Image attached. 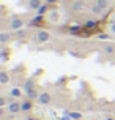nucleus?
I'll list each match as a JSON object with an SVG mask.
<instances>
[{
  "label": "nucleus",
  "instance_id": "17",
  "mask_svg": "<svg viewBox=\"0 0 115 120\" xmlns=\"http://www.w3.org/2000/svg\"><path fill=\"white\" fill-rule=\"evenodd\" d=\"M8 103H10V100H8L5 95L0 96V106H2V108H6V106H8Z\"/></svg>",
  "mask_w": 115,
  "mask_h": 120
},
{
  "label": "nucleus",
  "instance_id": "20",
  "mask_svg": "<svg viewBox=\"0 0 115 120\" xmlns=\"http://www.w3.org/2000/svg\"><path fill=\"white\" fill-rule=\"evenodd\" d=\"M109 32L112 33V35H115V21L110 24V27H109Z\"/></svg>",
  "mask_w": 115,
  "mask_h": 120
},
{
  "label": "nucleus",
  "instance_id": "4",
  "mask_svg": "<svg viewBox=\"0 0 115 120\" xmlns=\"http://www.w3.org/2000/svg\"><path fill=\"white\" fill-rule=\"evenodd\" d=\"M6 111H8L10 115L21 114V101H18V100H11V98H10V103H8V106H6Z\"/></svg>",
  "mask_w": 115,
  "mask_h": 120
},
{
  "label": "nucleus",
  "instance_id": "13",
  "mask_svg": "<svg viewBox=\"0 0 115 120\" xmlns=\"http://www.w3.org/2000/svg\"><path fill=\"white\" fill-rule=\"evenodd\" d=\"M43 22H44V16H35V18L30 21V25L32 27H38V25H43Z\"/></svg>",
  "mask_w": 115,
  "mask_h": 120
},
{
  "label": "nucleus",
  "instance_id": "21",
  "mask_svg": "<svg viewBox=\"0 0 115 120\" xmlns=\"http://www.w3.org/2000/svg\"><path fill=\"white\" fill-rule=\"evenodd\" d=\"M99 38H101V40H107V38H109V35H107V33H101V35H99Z\"/></svg>",
  "mask_w": 115,
  "mask_h": 120
},
{
  "label": "nucleus",
  "instance_id": "2",
  "mask_svg": "<svg viewBox=\"0 0 115 120\" xmlns=\"http://www.w3.org/2000/svg\"><path fill=\"white\" fill-rule=\"evenodd\" d=\"M50 38H52V35L49 33L47 30H36L35 32V35H33V41L36 43V44H44V43H49L50 41Z\"/></svg>",
  "mask_w": 115,
  "mask_h": 120
},
{
  "label": "nucleus",
  "instance_id": "3",
  "mask_svg": "<svg viewBox=\"0 0 115 120\" xmlns=\"http://www.w3.org/2000/svg\"><path fill=\"white\" fill-rule=\"evenodd\" d=\"M24 25H25V21L22 18H19V16H13L11 19H10V30L11 32H18V30L21 29H24Z\"/></svg>",
  "mask_w": 115,
  "mask_h": 120
},
{
  "label": "nucleus",
  "instance_id": "12",
  "mask_svg": "<svg viewBox=\"0 0 115 120\" xmlns=\"http://www.w3.org/2000/svg\"><path fill=\"white\" fill-rule=\"evenodd\" d=\"M10 73L6 71V70H2V71H0V84L2 85H6L8 84V82H10Z\"/></svg>",
  "mask_w": 115,
  "mask_h": 120
},
{
  "label": "nucleus",
  "instance_id": "22",
  "mask_svg": "<svg viewBox=\"0 0 115 120\" xmlns=\"http://www.w3.org/2000/svg\"><path fill=\"white\" fill-rule=\"evenodd\" d=\"M27 120H41V119H35V117H29Z\"/></svg>",
  "mask_w": 115,
  "mask_h": 120
},
{
  "label": "nucleus",
  "instance_id": "19",
  "mask_svg": "<svg viewBox=\"0 0 115 120\" xmlns=\"http://www.w3.org/2000/svg\"><path fill=\"white\" fill-rule=\"evenodd\" d=\"M16 36H18V38H24V36H27V30H24V29L18 30V32H16Z\"/></svg>",
  "mask_w": 115,
  "mask_h": 120
},
{
  "label": "nucleus",
  "instance_id": "15",
  "mask_svg": "<svg viewBox=\"0 0 115 120\" xmlns=\"http://www.w3.org/2000/svg\"><path fill=\"white\" fill-rule=\"evenodd\" d=\"M84 6H85V2H84V0H74V2H73V8L76 10V11L82 10Z\"/></svg>",
  "mask_w": 115,
  "mask_h": 120
},
{
  "label": "nucleus",
  "instance_id": "23",
  "mask_svg": "<svg viewBox=\"0 0 115 120\" xmlns=\"http://www.w3.org/2000/svg\"><path fill=\"white\" fill-rule=\"evenodd\" d=\"M104 120H115V119H112V117H106Z\"/></svg>",
  "mask_w": 115,
  "mask_h": 120
},
{
  "label": "nucleus",
  "instance_id": "6",
  "mask_svg": "<svg viewBox=\"0 0 115 120\" xmlns=\"http://www.w3.org/2000/svg\"><path fill=\"white\" fill-rule=\"evenodd\" d=\"M33 109V100L25 98L24 101H21V114H29Z\"/></svg>",
  "mask_w": 115,
  "mask_h": 120
},
{
  "label": "nucleus",
  "instance_id": "9",
  "mask_svg": "<svg viewBox=\"0 0 115 120\" xmlns=\"http://www.w3.org/2000/svg\"><path fill=\"white\" fill-rule=\"evenodd\" d=\"M41 6H43L41 0H29V2H27V8H29L30 11H38Z\"/></svg>",
  "mask_w": 115,
  "mask_h": 120
},
{
  "label": "nucleus",
  "instance_id": "14",
  "mask_svg": "<svg viewBox=\"0 0 115 120\" xmlns=\"http://www.w3.org/2000/svg\"><path fill=\"white\" fill-rule=\"evenodd\" d=\"M33 89H38L36 84H35V81L33 79H27L24 84V92H29V90H33Z\"/></svg>",
  "mask_w": 115,
  "mask_h": 120
},
{
  "label": "nucleus",
  "instance_id": "16",
  "mask_svg": "<svg viewBox=\"0 0 115 120\" xmlns=\"http://www.w3.org/2000/svg\"><path fill=\"white\" fill-rule=\"evenodd\" d=\"M65 114H68L73 120H80V119H82V114H80V112H74V111H73V112H69V111H66Z\"/></svg>",
  "mask_w": 115,
  "mask_h": 120
},
{
  "label": "nucleus",
  "instance_id": "7",
  "mask_svg": "<svg viewBox=\"0 0 115 120\" xmlns=\"http://www.w3.org/2000/svg\"><path fill=\"white\" fill-rule=\"evenodd\" d=\"M101 51H103L104 55H114L115 54V44L114 43H106V44H103Z\"/></svg>",
  "mask_w": 115,
  "mask_h": 120
},
{
  "label": "nucleus",
  "instance_id": "11",
  "mask_svg": "<svg viewBox=\"0 0 115 120\" xmlns=\"http://www.w3.org/2000/svg\"><path fill=\"white\" fill-rule=\"evenodd\" d=\"M47 21H49V22H52V24H57V22L60 21V13L55 11V10L49 11L47 13Z\"/></svg>",
  "mask_w": 115,
  "mask_h": 120
},
{
  "label": "nucleus",
  "instance_id": "1",
  "mask_svg": "<svg viewBox=\"0 0 115 120\" xmlns=\"http://www.w3.org/2000/svg\"><path fill=\"white\" fill-rule=\"evenodd\" d=\"M109 0H95V3L91 5V13L95 16H101L106 10H109Z\"/></svg>",
  "mask_w": 115,
  "mask_h": 120
},
{
  "label": "nucleus",
  "instance_id": "5",
  "mask_svg": "<svg viewBox=\"0 0 115 120\" xmlns=\"http://www.w3.org/2000/svg\"><path fill=\"white\" fill-rule=\"evenodd\" d=\"M36 101H38V104H41V106H49L50 101H52V96H50L49 92H41Z\"/></svg>",
  "mask_w": 115,
  "mask_h": 120
},
{
  "label": "nucleus",
  "instance_id": "10",
  "mask_svg": "<svg viewBox=\"0 0 115 120\" xmlns=\"http://www.w3.org/2000/svg\"><path fill=\"white\" fill-rule=\"evenodd\" d=\"M8 96H10L11 100H19V98L22 96V90L19 89V87H13V89H10V92H8Z\"/></svg>",
  "mask_w": 115,
  "mask_h": 120
},
{
  "label": "nucleus",
  "instance_id": "8",
  "mask_svg": "<svg viewBox=\"0 0 115 120\" xmlns=\"http://www.w3.org/2000/svg\"><path fill=\"white\" fill-rule=\"evenodd\" d=\"M11 40H13L11 32H2V33H0V44H2V46H6Z\"/></svg>",
  "mask_w": 115,
  "mask_h": 120
},
{
  "label": "nucleus",
  "instance_id": "18",
  "mask_svg": "<svg viewBox=\"0 0 115 120\" xmlns=\"http://www.w3.org/2000/svg\"><path fill=\"white\" fill-rule=\"evenodd\" d=\"M46 13H49V6H47V5H43L41 8L38 10V14H40V16H44Z\"/></svg>",
  "mask_w": 115,
  "mask_h": 120
}]
</instances>
